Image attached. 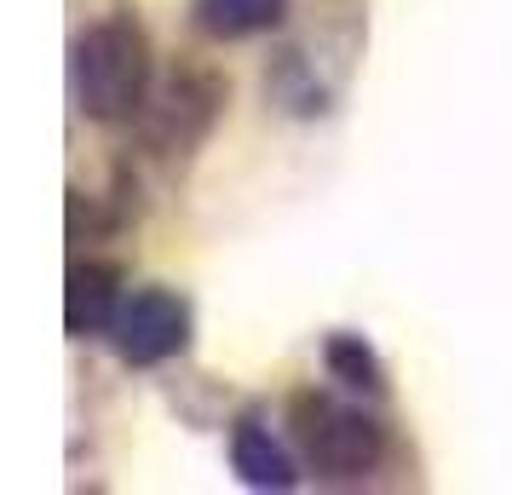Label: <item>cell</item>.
<instances>
[{
  "mask_svg": "<svg viewBox=\"0 0 512 495\" xmlns=\"http://www.w3.org/2000/svg\"><path fill=\"white\" fill-rule=\"evenodd\" d=\"M294 432H300L311 467L328 472V478H363L386 449V438H380V426L369 415L340 409L328 398H311V392L294 398Z\"/></svg>",
  "mask_w": 512,
  "mask_h": 495,
  "instance_id": "cell-2",
  "label": "cell"
},
{
  "mask_svg": "<svg viewBox=\"0 0 512 495\" xmlns=\"http://www.w3.org/2000/svg\"><path fill=\"white\" fill-rule=\"evenodd\" d=\"M116 306H121L116 271L110 265H75L70 294H64V323H70V334H110Z\"/></svg>",
  "mask_w": 512,
  "mask_h": 495,
  "instance_id": "cell-4",
  "label": "cell"
},
{
  "mask_svg": "<svg viewBox=\"0 0 512 495\" xmlns=\"http://www.w3.org/2000/svg\"><path fill=\"white\" fill-rule=\"evenodd\" d=\"M190 334V317L185 306L167 294V288H133L121 294L116 317H110V340L127 363H162L185 346Z\"/></svg>",
  "mask_w": 512,
  "mask_h": 495,
  "instance_id": "cell-3",
  "label": "cell"
},
{
  "mask_svg": "<svg viewBox=\"0 0 512 495\" xmlns=\"http://www.w3.org/2000/svg\"><path fill=\"white\" fill-rule=\"evenodd\" d=\"M328 369H334V375H346V386L380 392V369H374V357L363 352L357 340H334V346H328Z\"/></svg>",
  "mask_w": 512,
  "mask_h": 495,
  "instance_id": "cell-7",
  "label": "cell"
},
{
  "mask_svg": "<svg viewBox=\"0 0 512 495\" xmlns=\"http://www.w3.org/2000/svg\"><path fill=\"white\" fill-rule=\"evenodd\" d=\"M282 6L288 0H196V24L219 41H242V35H259V29H277Z\"/></svg>",
  "mask_w": 512,
  "mask_h": 495,
  "instance_id": "cell-6",
  "label": "cell"
},
{
  "mask_svg": "<svg viewBox=\"0 0 512 495\" xmlns=\"http://www.w3.org/2000/svg\"><path fill=\"white\" fill-rule=\"evenodd\" d=\"M231 467L242 472V484H254V490H288V484H294V467H288L282 444L265 426H236Z\"/></svg>",
  "mask_w": 512,
  "mask_h": 495,
  "instance_id": "cell-5",
  "label": "cell"
},
{
  "mask_svg": "<svg viewBox=\"0 0 512 495\" xmlns=\"http://www.w3.org/2000/svg\"><path fill=\"white\" fill-rule=\"evenodd\" d=\"M150 87V52L133 24H93L75 41V98L93 121H121L144 104Z\"/></svg>",
  "mask_w": 512,
  "mask_h": 495,
  "instance_id": "cell-1",
  "label": "cell"
}]
</instances>
